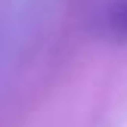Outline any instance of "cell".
Segmentation results:
<instances>
[{"label":"cell","mask_w":127,"mask_h":127,"mask_svg":"<svg viewBox=\"0 0 127 127\" xmlns=\"http://www.w3.org/2000/svg\"><path fill=\"white\" fill-rule=\"evenodd\" d=\"M102 31L115 40H127V0H118L105 9L102 16Z\"/></svg>","instance_id":"6da1fadb"}]
</instances>
